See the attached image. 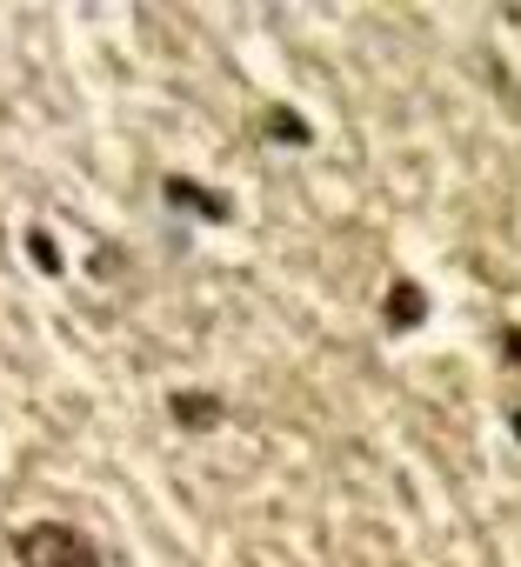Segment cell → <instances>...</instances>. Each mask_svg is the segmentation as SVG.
Instances as JSON below:
<instances>
[{
    "mask_svg": "<svg viewBox=\"0 0 521 567\" xmlns=\"http://www.w3.org/2000/svg\"><path fill=\"white\" fill-rule=\"evenodd\" d=\"M21 567H101V547L74 527V520H34L14 534Z\"/></svg>",
    "mask_w": 521,
    "mask_h": 567,
    "instance_id": "cell-1",
    "label": "cell"
},
{
    "mask_svg": "<svg viewBox=\"0 0 521 567\" xmlns=\"http://www.w3.org/2000/svg\"><path fill=\"white\" fill-rule=\"evenodd\" d=\"M161 200L167 207H187L194 220H234V200L214 194V187H201V181H187V174H167L161 181Z\"/></svg>",
    "mask_w": 521,
    "mask_h": 567,
    "instance_id": "cell-2",
    "label": "cell"
},
{
    "mask_svg": "<svg viewBox=\"0 0 521 567\" xmlns=\"http://www.w3.org/2000/svg\"><path fill=\"white\" fill-rule=\"evenodd\" d=\"M381 321H388L395 334H408V328H421V321H428V295H421V280H415V274H395V280H388Z\"/></svg>",
    "mask_w": 521,
    "mask_h": 567,
    "instance_id": "cell-3",
    "label": "cell"
},
{
    "mask_svg": "<svg viewBox=\"0 0 521 567\" xmlns=\"http://www.w3.org/2000/svg\"><path fill=\"white\" fill-rule=\"evenodd\" d=\"M167 414H174V427H187V434H207V427H221V394H201V388H174L167 394Z\"/></svg>",
    "mask_w": 521,
    "mask_h": 567,
    "instance_id": "cell-4",
    "label": "cell"
},
{
    "mask_svg": "<svg viewBox=\"0 0 521 567\" xmlns=\"http://www.w3.org/2000/svg\"><path fill=\"white\" fill-rule=\"evenodd\" d=\"M260 141H288V147H308L315 134H308V121H302L295 107H268V114H260Z\"/></svg>",
    "mask_w": 521,
    "mask_h": 567,
    "instance_id": "cell-5",
    "label": "cell"
},
{
    "mask_svg": "<svg viewBox=\"0 0 521 567\" xmlns=\"http://www.w3.org/2000/svg\"><path fill=\"white\" fill-rule=\"evenodd\" d=\"M28 260H34L41 274H61V247H54L48 227H28Z\"/></svg>",
    "mask_w": 521,
    "mask_h": 567,
    "instance_id": "cell-6",
    "label": "cell"
},
{
    "mask_svg": "<svg viewBox=\"0 0 521 567\" xmlns=\"http://www.w3.org/2000/svg\"><path fill=\"white\" fill-rule=\"evenodd\" d=\"M501 354H508V361L521 368V328H501Z\"/></svg>",
    "mask_w": 521,
    "mask_h": 567,
    "instance_id": "cell-7",
    "label": "cell"
},
{
    "mask_svg": "<svg viewBox=\"0 0 521 567\" xmlns=\"http://www.w3.org/2000/svg\"><path fill=\"white\" fill-rule=\"evenodd\" d=\"M514 441H521V408H514Z\"/></svg>",
    "mask_w": 521,
    "mask_h": 567,
    "instance_id": "cell-8",
    "label": "cell"
}]
</instances>
